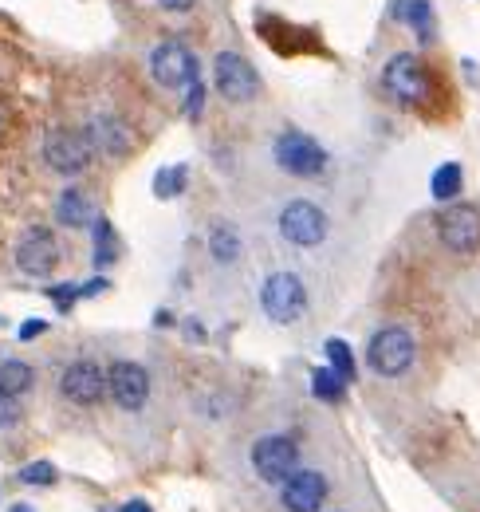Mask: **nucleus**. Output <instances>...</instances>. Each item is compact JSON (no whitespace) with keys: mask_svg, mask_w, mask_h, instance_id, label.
Wrapping results in <instances>:
<instances>
[{"mask_svg":"<svg viewBox=\"0 0 480 512\" xmlns=\"http://www.w3.org/2000/svg\"><path fill=\"white\" fill-rule=\"evenodd\" d=\"M418 359V343L414 335L402 327V323H390V327H378L366 343V367L378 375V379H398L414 367Z\"/></svg>","mask_w":480,"mask_h":512,"instance_id":"obj_1","label":"nucleus"},{"mask_svg":"<svg viewBox=\"0 0 480 512\" xmlns=\"http://www.w3.org/2000/svg\"><path fill=\"white\" fill-rule=\"evenodd\" d=\"M382 91L394 103H402L410 111H421L429 103V95H433V75H429V67L421 64L418 56L398 52V56H390L386 67H382Z\"/></svg>","mask_w":480,"mask_h":512,"instance_id":"obj_2","label":"nucleus"},{"mask_svg":"<svg viewBox=\"0 0 480 512\" xmlns=\"http://www.w3.org/2000/svg\"><path fill=\"white\" fill-rule=\"evenodd\" d=\"M272 158H276V166L288 174V178H323L327 174V166H331V154H327V146L319 142V138H311L307 130H284L280 138H276V146H272Z\"/></svg>","mask_w":480,"mask_h":512,"instance_id":"obj_3","label":"nucleus"},{"mask_svg":"<svg viewBox=\"0 0 480 512\" xmlns=\"http://www.w3.org/2000/svg\"><path fill=\"white\" fill-rule=\"evenodd\" d=\"M260 312L272 323H280V327L303 320V312H307V284L296 272H268L264 284H260Z\"/></svg>","mask_w":480,"mask_h":512,"instance_id":"obj_4","label":"nucleus"},{"mask_svg":"<svg viewBox=\"0 0 480 512\" xmlns=\"http://www.w3.org/2000/svg\"><path fill=\"white\" fill-rule=\"evenodd\" d=\"M276 225H280V237H284L288 245H296V249H319V245L327 241V233H331V221H327L323 205H315V201H307V197H292V201L280 209Z\"/></svg>","mask_w":480,"mask_h":512,"instance_id":"obj_5","label":"nucleus"},{"mask_svg":"<svg viewBox=\"0 0 480 512\" xmlns=\"http://www.w3.org/2000/svg\"><path fill=\"white\" fill-rule=\"evenodd\" d=\"M252 469L264 485H284L300 473V442L292 434H264L252 446Z\"/></svg>","mask_w":480,"mask_h":512,"instance_id":"obj_6","label":"nucleus"},{"mask_svg":"<svg viewBox=\"0 0 480 512\" xmlns=\"http://www.w3.org/2000/svg\"><path fill=\"white\" fill-rule=\"evenodd\" d=\"M150 75L158 87L166 91H189L201 79V60L193 56V48H185L181 40H162L150 52Z\"/></svg>","mask_w":480,"mask_h":512,"instance_id":"obj_7","label":"nucleus"},{"mask_svg":"<svg viewBox=\"0 0 480 512\" xmlns=\"http://www.w3.org/2000/svg\"><path fill=\"white\" fill-rule=\"evenodd\" d=\"M433 229H437V241H441L449 253L469 256L480 249V209L477 205H461V201L445 205V209L437 213Z\"/></svg>","mask_w":480,"mask_h":512,"instance_id":"obj_8","label":"nucleus"},{"mask_svg":"<svg viewBox=\"0 0 480 512\" xmlns=\"http://www.w3.org/2000/svg\"><path fill=\"white\" fill-rule=\"evenodd\" d=\"M44 162L60 178H79L95 162V150H91V142H87L83 130H52L44 138Z\"/></svg>","mask_w":480,"mask_h":512,"instance_id":"obj_9","label":"nucleus"},{"mask_svg":"<svg viewBox=\"0 0 480 512\" xmlns=\"http://www.w3.org/2000/svg\"><path fill=\"white\" fill-rule=\"evenodd\" d=\"M107 394L111 402L126 410V414H138L146 402H150V371L134 359H115L107 367Z\"/></svg>","mask_w":480,"mask_h":512,"instance_id":"obj_10","label":"nucleus"},{"mask_svg":"<svg viewBox=\"0 0 480 512\" xmlns=\"http://www.w3.org/2000/svg\"><path fill=\"white\" fill-rule=\"evenodd\" d=\"M60 241L52 229L44 225H32L20 241H16V268L24 276H36V280H48L56 268H60Z\"/></svg>","mask_w":480,"mask_h":512,"instance_id":"obj_11","label":"nucleus"},{"mask_svg":"<svg viewBox=\"0 0 480 512\" xmlns=\"http://www.w3.org/2000/svg\"><path fill=\"white\" fill-rule=\"evenodd\" d=\"M213 87L221 91V99L229 103H252L260 95V75L240 52H221L213 60Z\"/></svg>","mask_w":480,"mask_h":512,"instance_id":"obj_12","label":"nucleus"},{"mask_svg":"<svg viewBox=\"0 0 480 512\" xmlns=\"http://www.w3.org/2000/svg\"><path fill=\"white\" fill-rule=\"evenodd\" d=\"M60 394L71 406H95L107 394V367H99L95 359H75L67 363L60 375Z\"/></svg>","mask_w":480,"mask_h":512,"instance_id":"obj_13","label":"nucleus"},{"mask_svg":"<svg viewBox=\"0 0 480 512\" xmlns=\"http://www.w3.org/2000/svg\"><path fill=\"white\" fill-rule=\"evenodd\" d=\"M331 497V481L319 469H300L292 481L280 485V505L284 512H319Z\"/></svg>","mask_w":480,"mask_h":512,"instance_id":"obj_14","label":"nucleus"},{"mask_svg":"<svg viewBox=\"0 0 480 512\" xmlns=\"http://www.w3.org/2000/svg\"><path fill=\"white\" fill-rule=\"evenodd\" d=\"M83 134H87L95 158H126V154L134 150L130 130L122 127L119 119H111V115H95V119H87V123H83Z\"/></svg>","mask_w":480,"mask_h":512,"instance_id":"obj_15","label":"nucleus"},{"mask_svg":"<svg viewBox=\"0 0 480 512\" xmlns=\"http://www.w3.org/2000/svg\"><path fill=\"white\" fill-rule=\"evenodd\" d=\"M390 16L398 24H406L421 44L437 40V16H433V0H390Z\"/></svg>","mask_w":480,"mask_h":512,"instance_id":"obj_16","label":"nucleus"},{"mask_svg":"<svg viewBox=\"0 0 480 512\" xmlns=\"http://www.w3.org/2000/svg\"><path fill=\"white\" fill-rule=\"evenodd\" d=\"M56 217H60L63 225H71V229H91L99 221V209H95V201H91L87 190L67 186L60 193V201H56Z\"/></svg>","mask_w":480,"mask_h":512,"instance_id":"obj_17","label":"nucleus"},{"mask_svg":"<svg viewBox=\"0 0 480 512\" xmlns=\"http://www.w3.org/2000/svg\"><path fill=\"white\" fill-rule=\"evenodd\" d=\"M209 256L217 260V264H237L240 253H244V245H240V233L229 225V221H213L209 225Z\"/></svg>","mask_w":480,"mask_h":512,"instance_id":"obj_18","label":"nucleus"},{"mask_svg":"<svg viewBox=\"0 0 480 512\" xmlns=\"http://www.w3.org/2000/svg\"><path fill=\"white\" fill-rule=\"evenodd\" d=\"M461 186H465V170H461V162H441V166L433 170V178H429V197L441 201V205H453L457 193H461Z\"/></svg>","mask_w":480,"mask_h":512,"instance_id":"obj_19","label":"nucleus"},{"mask_svg":"<svg viewBox=\"0 0 480 512\" xmlns=\"http://www.w3.org/2000/svg\"><path fill=\"white\" fill-rule=\"evenodd\" d=\"M36 383V371L32 363L24 359H0V394H12V398H24Z\"/></svg>","mask_w":480,"mask_h":512,"instance_id":"obj_20","label":"nucleus"},{"mask_svg":"<svg viewBox=\"0 0 480 512\" xmlns=\"http://www.w3.org/2000/svg\"><path fill=\"white\" fill-rule=\"evenodd\" d=\"M311 394L319 398V402H343L347 398V379H339L331 367H315L311 371Z\"/></svg>","mask_w":480,"mask_h":512,"instance_id":"obj_21","label":"nucleus"},{"mask_svg":"<svg viewBox=\"0 0 480 512\" xmlns=\"http://www.w3.org/2000/svg\"><path fill=\"white\" fill-rule=\"evenodd\" d=\"M185 182H189V166H185V162L162 166V170L154 174V197H158V201H170V197L185 193Z\"/></svg>","mask_w":480,"mask_h":512,"instance_id":"obj_22","label":"nucleus"},{"mask_svg":"<svg viewBox=\"0 0 480 512\" xmlns=\"http://www.w3.org/2000/svg\"><path fill=\"white\" fill-rule=\"evenodd\" d=\"M323 355H327V367H331L339 379H347V383L355 379L359 367H355V355H351L347 339H327V343H323Z\"/></svg>","mask_w":480,"mask_h":512,"instance_id":"obj_23","label":"nucleus"},{"mask_svg":"<svg viewBox=\"0 0 480 512\" xmlns=\"http://www.w3.org/2000/svg\"><path fill=\"white\" fill-rule=\"evenodd\" d=\"M91 233H95V264L107 268V264L119 256V237H115V229H111L107 217H99V221L91 225Z\"/></svg>","mask_w":480,"mask_h":512,"instance_id":"obj_24","label":"nucleus"},{"mask_svg":"<svg viewBox=\"0 0 480 512\" xmlns=\"http://www.w3.org/2000/svg\"><path fill=\"white\" fill-rule=\"evenodd\" d=\"M20 481L24 485H56L60 481V469L52 461H32V465L20 469Z\"/></svg>","mask_w":480,"mask_h":512,"instance_id":"obj_25","label":"nucleus"},{"mask_svg":"<svg viewBox=\"0 0 480 512\" xmlns=\"http://www.w3.org/2000/svg\"><path fill=\"white\" fill-rule=\"evenodd\" d=\"M48 300L56 304V312H63V316H67V312H71V308L79 304V280H67V284H52V288H48Z\"/></svg>","mask_w":480,"mask_h":512,"instance_id":"obj_26","label":"nucleus"},{"mask_svg":"<svg viewBox=\"0 0 480 512\" xmlns=\"http://www.w3.org/2000/svg\"><path fill=\"white\" fill-rule=\"evenodd\" d=\"M20 418H24V406H20V398H12V394H0V430H12V426H20Z\"/></svg>","mask_w":480,"mask_h":512,"instance_id":"obj_27","label":"nucleus"},{"mask_svg":"<svg viewBox=\"0 0 480 512\" xmlns=\"http://www.w3.org/2000/svg\"><path fill=\"white\" fill-rule=\"evenodd\" d=\"M205 99H209V91H205V83L197 79V83L185 91V115H189V119H201V111H205Z\"/></svg>","mask_w":480,"mask_h":512,"instance_id":"obj_28","label":"nucleus"},{"mask_svg":"<svg viewBox=\"0 0 480 512\" xmlns=\"http://www.w3.org/2000/svg\"><path fill=\"white\" fill-rule=\"evenodd\" d=\"M44 331H48V320H28V323H20L16 339H20V343H32V339H40Z\"/></svg>","mask_w":480,"mask_h":512,"instance_id":"obj_29","label":"nucleus"},{"mask_svg":"<svg viewBox=\"0 0 480 512\" xmlns=\"http://www.w3.org/2000/svg\"><path fill=\"white\" fill-rule=\"evenodd\" d=\"M111 288V280H103V276H91L87 284H79V300H91V296H99V292H107Z\"/></svg>","mask_w":480,"mask_h":512,"instance_id":"obj_30","label":"nucleus"},{"mask_svg":"<svg viewBox=\"0 0 480 512\" xmlns=\"http://www.w3.org/2000/svg\"><path fill=\"white\" fill-rule=\"evenodd\" d=\"M181 331H185L189 343H205V339H209V331H205V323L201 320H185L181 323Z\"/></svg>","mask_w":480,"mask_h":512,"instance_id":"obj_31","label":"nucleus"},{"mask_svg":"<svg viewBox=\"0 0 480 512\" xmlns=\"http://www.w3.org/2000/svg\"><path fill=\"white\" fill-rule=\"evenodd\" d=\"M166 12H189V8H197V0H158Z\"/></svg>","mask_w":480,"mask_h":512,"instance_id":"obj_32","label":"nucleus"},{"mask_svg":"<svg viewBox=\"0 0 480 512\" xmlns=\"http://www.w3.org/2000/svg\"><path fill=\"white\" fill-rule=\"evenodd\" d=\"M122 512H154V509H150L146 501H126V505H122Z\"/></svg>","mask_w":480,"mask_h":512,"instance_id":"obj_33","label":"nucleus"},{"mask_svg":"<svg viewBox=\"0 0 480 512\" xmlns=\"http://www.w3.org/2000/svg\"><path fill=\"white\" fill-rule=\"evenodd\" d=\"M12 512H32V509H24V505H12Z\"/></svg>","mask_w":480,"mask_h":512,"instance_id":"obj_34","label":"nucleus"}]
</instances>
